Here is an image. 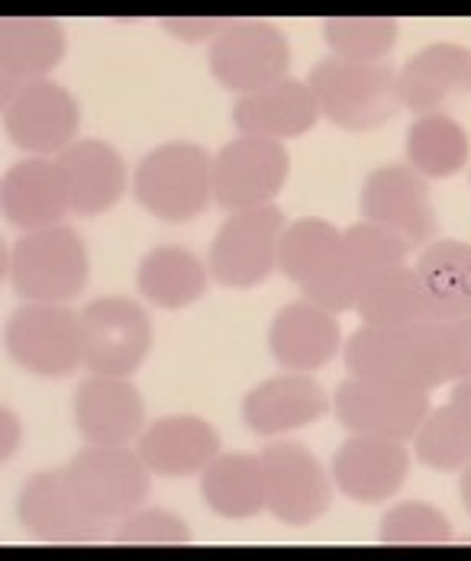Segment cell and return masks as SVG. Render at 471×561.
Returning <instances> with one entry per match:
<instances>
[{
    "label": "cell",
    "instance_id": "cell-34",
    "mask_svg": "<svg viewBox=\"0 0 471 561\" xmlns=\"http://www.w3.org/2000/svg\"><path fill=\"white\" fill-rule=\"evenodd\" d=\"M323 36L336 58L346 61H381L398 43V20L391 16H333Z\"/></svg>",
    "mask_w": 471,
    "mask_h": 561
},
{
    "label": "cell",
    "instance_id": "cell-38",
    "mask_svg": "<svg viewBox=\"0 0 471 561\" xmlns=\"http://www.w3.org/2000/svg\"><path fill=\"white\" fill-rule=\"evenodd\" d=\"M236 20H175V16H169V20H162V26L169 30V33H175L181 39H204V36H220L227 26H233Z\"/></svg>",
    "mask_w": 471,
    "mask_h": 561
},
{
    "label": "cell",
    "instance_id": "cell-7",
    "mask_svg": "<svg viewBox=\"0 0 471 561\" xmlns=\"http://www.w3.org/2000/svg\"><path fill=\"white\" fill-rule=\"evenodd\" d=\"M65 474L78 497L107 523H117L136 513V506L149 494V468L139 451L123 446H91L78 451Z\"/></svg>",
    "mask_w": 471,
    "mask_h": 561
},
{
    "label": "cell",
    "instance_id": "cell-19",
    "mask_svg": "<svg viewBox=\"0 0 471 561\" xmlns=\"http://www.w3.org/2000/svg\"><path fill=\"white\" fill-rule=\"evenodd\" d=\"M217 455L220 436L200 416H165L139 436V458L162 478H191Z\"/></svg>",
    "mask_w": 471,
    "mask_h": 561
},
{
    "label": "cell",
    "instance_id": "cell-39",
    "mask_svg": "<svg viewBox=\"0 0 471 561\" xmlns=\"http://www.w3.org/2000/svg\"><path fill=\"white\" fill-rule=\"evenodd\" d=\"M452 407H459L466 416H469L471 423V381H459L456 385V391H452V400H449Z\"/></svg>",
    "mask_w": 471,
    "mask_h": 561
},
{
    "label": "cell",
    "instance_id": "cell-15",
    "mask_svg": "<svg viewBox=\"0 0 471 561\" xmlns=\"http://www.w3.org/2000/svg\"><path fill=\"white\" fill-rule=\"evenodd\" d=\"M3 126L23 152H65L78 133V104L56 81H36L3 98Z\"/></svg>",
    "mask_w": 471,
    "mask_h": 561
},
{
    "label": "cell",
    "instance_id": "cell-31",
    "mask_svg": "<svg viewBox=\"0 0 471 561\" xmlns=\"http://www.w3.org/2000/svg\"><path fill=\"white\" fill-rule=\"evenodd\" d=\"M411 169L423 178H449L469 162V136L446 113H423L407 133Z\"/></svg>",
    "mask_w": 471,
    "mask_h": 561
},
{
    "label": "cell",
    "instance_id": "cell-30",
    "mask_svg": "<svg viewBox=\"0 0 471 561\" xmlns=\"http://www.w3.org/2000/svg\"><path fill=\"white\" fill-rule=\"evenodd\" d=\"M416 275L423 278L429 297L436 300L443 320L469 317L471 313V245L469 242H433L420 262Z\"/></svg>",
    "mask_w": 471,
    "mask_h": 561
},
{
    "label": "cell",
    "instance_id": "cell-5",
    "mask_svg": "<svg viewBox=\"0 0 471 561\" xmlns=\"http://www.w3.org/2000/svg\"><path fill=\"white\" fill-rule=\"evenodd\" d=\"M210 156L194 142L159 146L136 169V201L159 220L184 224L210 204Z\"/></svg>",
    "mask_w": 471,
    "mask_h": 561
},
{
    "label": "cell",
    "instance_id": "cell-24",
    "mask_svg": "<svg viewBox=\"0 0 471 561\" xmlns=\"http://www.w3.org/2000/svg\"><path fill=\"white\" fill-rule=\"evenodd\" d=\"M268 348L288 371H317L330 365L340 352L336 313L313 304H288L272 323Z\"/></svg>",
    "mask_w": 471,
    "mask_h": 561
},
{
    "label": "cell",
    "instance_id": "cell-6",
    "mask_svg": "<svg viewBox=\"0 0 471 561\" xmlns=\"http://www.w3.org/2000/svg\"><path fill=\"white\" fill-rule=\"evenodd\" d=\"M7 352L16 365L43 378H65L84 362L81 313L61 304L20 307L7 320Z\"/></svg>",
    "mask_w": 471,
    "mask_h": 561
},
{
    "label": "cell",
    "instance_id": "cell-10",
    "mask_svg": "<svg viewBox=\"0 0 471 561\" xmlns=\"http://www.w3.org/2000/svg\"><path fill=\"white\" fill-rule=\"evenodd\" d=\"M288 178V152L278 139L242 136L214 159V201L227 210H252L268 204Z\"/></svg>",
    "mask_w": 471,
    "mask_h": 561
},
{
    "label": "cell",
    "instance_id": "cell-25",
    "mask_svg": "<svg viewBox=\"0 0 471 561\" xmlns=\"http://www.w3.org/2000/svg\"><path fill=\"white\" fill-rule=\"evenodd\" d=\"M71 210L68 187L61 178L59 162L26 159L16 162L3 178V214L20 229H49L59 226L61 217Z\"/></svg>",
    "mask_w": 471,
    "mask_h": 561
},
{
    "label": "cell",
    "instance_id": "cell-26",
    "mask_svg": "<svg viewBox=\"0 0 471 561\" xmlns=\"http://www.w3.org/2000/svg\"><path fill=\"white\" fill-rule=\"evenodd\" d=\"M401 104L413 113H436L452 98L471 91V56L462 46L436 43L398 71Z\"/></svg>",
    "mask_w": 471,
    "mask_h": 561
},
{
    "label": "cell",
    "instance_id": "cell-4",
    "mask_svg": "<svg viewBox=\"0 0 471 561\" xmlns=\"http://www.w3.org/2000/svg\"><path fill=\"white\" fill-rule=\"evenodd\" d=\"M10 280L30 304H68L88 284V249L74 229L26 232L10 252Z\"/></svg>",
    "mask_w": 471,
    "mask_h": 561
},
{
    "label": "cell",
    "instance_id": "cell-29",
    "mask_svg": "<svg viewBox=\"0 0 471 561\" xmlns=\"http://www.w3.org/2000/svg\"><path fill=\"white\" fill-rule=\"evenodd\" d=\"M136 280L146 300L165 310H177L194 304L207 290V268L187 249L162 245L142 259Z\"/></svg>",
    "mask_w": 471,
    "mask_h": 561
},
{
    "label": "cell",
    "instance_id": "cell-36",
    "mask_svg": "<svg viewBox=\"0 0 471 561\" xmlns=\"http://www.w3.org/2000/svg\"><path fill=\"white\" fill-rule=\"evenodd\" d=\"M117 542L123 546H187L191 529L165 510H142L119 523Z\"/></svg>",
    "mask_w": 471,
    "mask_h": 561
},
{
    "label": "cell",
    "instance_id": "cell-2",
    "mask_svg": "<svg viewBox=\"0 0 471 561\" xmlns=\"http://www.w3.org/2000/svg\"><path fill=\"white\" fill-rule=\"evenodd\" d=\"M278 265L288 278L300 284L307 304L326 313L355 310L361 287L346 268L343 232L333 224L303 217L297 224L285 226L282 242H278Z\"/></svg>",
    "mask_w": 471,
    "mask_h": 561
},
{
    "label": "cell",
    "instance_id": "cell-17",
    "mask_svg": "<svg viewBox=\"0 0 471 561\" xmlns=\"http://www.w3.org/2000/svg\"><path fill=\"white\" fill-rule=\"evenodd\" d=\"M411 455L404 443L353 436L333 458L336 488L358 504H381L407 481Z\"/></svg>",
    "mask_w": 471,
    "mask_h": 561
},
{
    "label": "cell",
    "instance_id": "cell-12",
    "mask_svg": "<svg viewBox=\"0 0 471 561\" xmlns=\"http://www.w3.org/2000/svg\"><path fill=\"white\" fill-rule=\"evenodd\" d=\"M429 397L423 391L371 385V381H346L336 391V416L355 436L407 443L429 416Z\"/></svg>",
    "mask_w": 471,
    "mask_h": 561
},
{
    "label": "cell",
    "instance_id": "cell-14",
    "mask_svg": "<svg viewBox=\"0 0 471 561\" xmlns=\"http://www.w3.org/2000/svg\"><path fill=\"white\" fill-rule=\"evenodd\" d=\"M265 471V506L291 526L320 519L330 506V478L297 443H275L259 455Z\"/></svg>",
    "mask_w": 471,
    "mask_h": 561
},
{
    "label": "cell",
    "instance_id": "cell-32",
    "mask_svg": "<svg viewBox=\"0 0 471 561\" xmlns=\"http://www.w3.org/2000/svg\"><path fill=\"white\" fill-rule=\"evenodd\" d=\"M416 455L433 471H466L471 465V423L459 407L429 410L413 436Z\"/></svg>",
    "mask_w": 471,
    "mask_h": 561
},
{
    "label": "cell",
    "instance_id": "cell-11",
    "mask_svg": "<svg viewBox=\"0 0 471 561\" xmlns=\"http://www.w3.org/2000/svg\"><path fill=\"white\" fill-rule=\"evenodd\" d=\"M291 49L282 30L268 23H233L227 26L210 49L214 78L239 94L262 91L288 75Z\"/></svg>",
    "mask_w": 471,
    "mask_h": 561
},
{
    "label": "cell",
    "instance_id": "cell-37",
    "mask_svg": "<svg viewBox=\"0 0 471 561\" xmlns=\"http://www.w3.org/2000/svg\"><path fill=\"white\" fill-rule=\"evenodd\" d=\"M433 333L446 381H471V313L456 320H436Z\"/></svg>",
    "mask_w": 471,
    "mask_h": 561
},
{
    "label": "cell",
    "instance_id": "cell-21",
    "mask_svg": "<svg viewBox=\"0 0 471 561\" xmlns=\"http://www.w3.org/2000/svg\"><path fill=\"white\" fill-rule=\"evenodd\" d=\"M326 413V393L307 375H282L245 393L242 416L259 436H282L317 423Z\"/></svg>",
    "mask_w": 471,
    "mask_h": 561
},
{
    "label": "cell",
    "instance_id": "cell-22",
    "mask_svg": "<svg viewBox=\"0 0 471 561\" xmlns=\"http://www.w3.org/2000/svg\"><path fill=\"white\" fill-rule=\"evenodd\" d=\"M59 169L68 187V204L81 217L111 210L126 184L123 159L101 139L71 142L59 156Z\"/></svg>",
    "mask_w": 471,
    "mask_h": 561
},
{
    "label": "cell",
    "instance_id": "cell-23",
    "mask_svg": "<svg viewBox=\"0 0 471 561\" xmlns=\"http://www.w3.org/2000/svg\"><path fill=\"white\" fill-rule=\"evenodd\" d=\"M317 98L310 84L282 78L262 91L242 94L236 101L233 123L242 129V136H265V139H288L303 136L317 123Z\"/></svg>",
    "mask_w": 471,
    "mask_h": 561
},
{
    "label": "cell",
    "instance_id": "cell-13",
    "mask_svg": "<svg viewBox=\"0 0 471 561\" xmlns=\"http://www.w3.org/2000/svg\"><path fill=\"white\" fill-rule=\"evenodd\" d=\"M20 523L43 542H97L114 526L88 510L65 468L43 471L26 481L20 494Z\"/></svg>",
    "mask_w": 471,
    "mask_h": 561
},
{
    "label": "cell",
    "instance_id": "cell-1",
    "mask_svg": "<svg viewBox=\"0 0 471 561\" xmlns=\"http://www.w3.org/2000/svg\"><path fill=\"white\" fill-rule=\"evenodd\" d=\"M433 323H420V327H407V330L361 327L346 342L349 375L358 381L391 385V388H407V391L423 393L446 385V371L439 362Z\"/></svg>",
    "mask_w": 471,
    "mask_h": 561
},
{
    "label": "cell",
    "instance_id": "cell-33",
    "mask_svg": "<svg viewBox=\"0 0 471 561\" xmlns=\"http://www.w3.org/2000/svg\"><path fill=\"white\" fill-rule=\"evenodd\" d=\"M407 255H411V242L394 229L365 220L343 232V259L358 287H365V280L375 278L378 272L404 265Z\"/></svg>",
    "mask_w": 471,
    "mask_h": 561
},
{
    "label": "cell",
    "instance_id": "cell-20",
    "mask_svg": "<svg viewBox=\"0 0 471 561\" xmlns=\"http://www.w3.org/2000/svg\"><path fill=\"white\" fill-rule=\"evenodd\" d=\"M355 313L361 317L365 327L375 330H407V327L443 320L423 278L416 275V268L407 265L378 272L375 278L365 280L355 300Z\"/></svg>",
    "mask_w": 471,
    "mask_h": 561
},
{
    "label": "cell",
    "instance_id": "cell-3",
    "mask_svg": "<svg viewBox=\"0 0 471 561\" xmlns=\"http://www.w3.org/2000/svg\"><path fill=\"white\" fill-rule=\"evenodd\" d=\"M310 91L320 113L343 129H378L398 107V71L381 61L326 58L310 71Z\"/></svg>",
    "mask_w": 471,
    "mask_h": 561
},
{
    "label": "cell",
    "instance_id": "cell-18",
    "mask_svg": "<svg viewBox=\"0 0 471 561\" xmlns=\"http://www.w3.org/2000/svg\"><path fill=\"white\" fill-rule=\"evenodd\" d=\"M142 397L126 378L94 375L74 391V423L91 446H126L142 430Z\"/></svg>",
    "mask_w": 471,
    "mask_h": 561
},
{
    "label": "cell",
    "instance_id": "cell-40",
    "mask_svg": "<svg viewBox=\"0 0 471 561\" xmlns=\"http://www.w3.org/2000/svg\"><path fill=\"white\" fill-rule=\"evenodd\" d=\"M462 504L471 513V465L462 471Z\"/></svg>",
    "mask_w": 471,
    "mask_h": 561
},
{
    "label": "cell",
    "instance_id": "cell-28",
    "mask_svg": "<svg viewBox=\"0 0 471 561\" xmlns=\"http://www.w3.org/2000/svg\"><path fill=\"white\" fill-rule=\"evenodd\" d=\"M204 501L227 519H249L265 510V471L259 455H217L200 478Z\"/></svg>",
    "mask_w": 471,
    "mask_h": 561
},
{
    "label": "cell",
    "instance_id": "cell-27",
    "mask_svg": "<svg viewBox=\"0 0 471 561\" xmlns=\"http://www.w3.org/2000/svg\"><path fill=\"white\" fill-rule=\"evenodd\" d=\"M65 56V33L53 20H3L0 26V75L3 98L13 91L46 81Z\"/></svg>",
    "mask_w": 471,
    "mask_h": 561
},
{
    "label": "cell",
    "instance_id": "cell-35",
    "mask_svg": "<svg viewBox=\"0 0 471 561\" xmlns=\"http://www.w3.org/2000/svg\"><path fill=\"white\" fill-rule=\"evenodd\" d=\"M452 539V526L429 504H401L381 519L384 546H446Z\"/></svg>",
    "mask_w": 471,
    "mask_h": 561
},
{
    "label": "cell",
    "instance_id": "cell-16",
    "mask_svg": "<svg viewBox=\"0 0 471 561\" xmlns=\"http://www.w3.org/2000/svg\"><path fill=\"white\" fill-rule=\"evenodd\" d=\"M361 217L368 224L401 232L411 245L436 236V210L423 174L411 165H384L371 171L361 187Z\"/></svg>",
    "mask_w": 471,
    "mask_h": 561
},
{
    "label": "cell",
    "instance_id": "cell-8",
    "mask_svg": "<svg viewBox=\"0 0 471 561\" xmlns=\"http://www.w3.org/2000/svg\"><path fill=\"white\" fill-rule=\"evenodd\" d=\"M81 342H84V365L104 378L133 375L149 345L152 323L142 307L126 297H97L81 313Z\"/></svg>",
    "mask_w": 471,
    "mask_h": 561
},
{
    "label": "cell",
    "instance_id": "cell-9",
    "mask_svg": "<svg viewBox=\"0 0 471 561\" xmlns=\"http://www.w3.org/2000/svg\"><path fill=\"white\" fill-rule=\"evenodd\" d=\"M285 214L272 204L239 210L210 245V275L227 287H255L272 275L278 262V242Z\"/></svg>",
    "mask_w": 471,
    "mask_h": 561
}]
</instances>
